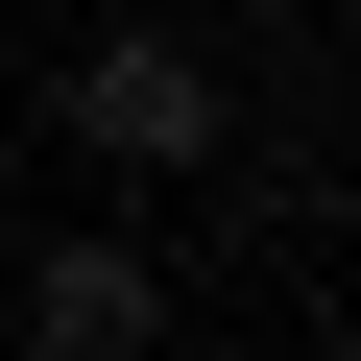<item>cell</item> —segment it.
<instances>
[{
	"instance_id": "obj_1",
	"label": "cell",
	"mask_w": 361,
	"mask_h": 361,
	"mask_svg": "<svg viewBox=\"0 0 361 361\" xmlns=\"http://www.w3.org/2000/svg\"><path fill=\"white\" fill-rule=\"evenodd\" d=\"M49 145H73V169H121V193H193V169L241 145V97H217V49H193V25H73Z\"/></svg>"
},
{
	"instance_id": "obj_2",
	"label": "cell",
	"mask_w": 361,
	"mask_h": 361,
	"mask_svg": "<svg viewBox=\"0 0 361 361\" xmlns=\"http://www.w3.org/2000/svg\"><path fill=\"white\" fill-rule=\"evenodd\" d=\"M0 313H25L49 361H145V337H169V265H145V241L97 217V241H49V265H25V289H0Z\"/></svg>"
}]
</instances>
